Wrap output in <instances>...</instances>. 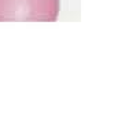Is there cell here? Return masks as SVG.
<instances>
[{"label":"cell","mask_w":125,"mask_h":132,"mask_svg":"<svg viewBox=\"0 0 125 132\" xmlns=\"http://www.w3.org/2000/svg\"><path fill=\"white\" fill-rule=\"evenodd\" d=\"M59 0H0V21H48L58 18Z\"/></svg>","instance_id":"1"}]
</instances>
